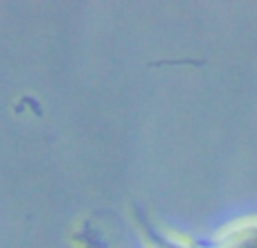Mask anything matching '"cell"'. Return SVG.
Returning <instances> with one entry per match:
<instances>
[{
  "label": "cell",
  "instance_id": "6da1fadb",
  "mask_svg": "<svg viewBox=\"0 0 257 248\" xmlns=\"http://www.w3.org/2000/svg\"><path fill=\"white\" fill-rule=\"evenodd\" d=\"M136 228L142 248H205L194 237L183 235V232L172 230V228H163L158 223L149 221L147 217H142V214L136 217Z\"/></svg>",
  "mask_w": 257,
  "mask_h": 248
},
{
  "label": "cell",
  "instance_id": "7a4b0ae2",
  "mask_svg": "<svg viewBox=\"0 0 257 248\" xmlns=\"http://www.w3.org/2000/svg\"><path fill=\"white\" fill-rule=\"evenodd\" d=\"M203 246L205 248H257V214L228 221Z\"/></svg>",
  "mask_w": 257,
  "mask_h": 248
}]
</instances>
